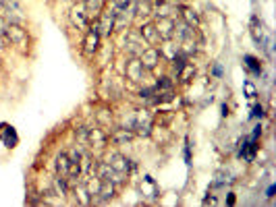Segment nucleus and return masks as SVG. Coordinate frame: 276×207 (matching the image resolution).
<instances>
[{"mask_svg": "<svg viewBox=\"0 0 276 207\" xmlns=\"http://www.w3.org/2000/svg\"><path fill=\"white\" fill-rule=\"evenodd\" d=\"M54 166H56V174L60 178H67L69 176V168H71V158H69V153H58L56 155V160H54Z\"/></svg>", "mask_w": 276, "mask_h": 207, "instance_id": "15", "label": "nucleus"}, {"mask_svg": "<svg viewBox=\"0 0 276 207\" xmlns=\"http://www.w3.org/2000/svg\"><path fill=\"white\" fill-rule=\"evenodd\" d=\"M131 5V0H114V9L116 11H127Z\"/></svg>", "mask_w": 276, "mask_h": 207, "instance_id": "22", "label": "nucleus"}, {"mask_svg": "<svg viewBox=\"0 0 276 207\" xmlns=\"http://www.w3.org/2000/svg\"><path fill=\"white\" fill-rule=\"evenodd\" d=\"M108 143V135L102 131V128H89V133H87V145H94L98 149H102L106 147Z\"/></svg>", "mask_w": 276, "mask_h": 207, "instance_id": "12", "label": "nucleus"}, {"mask_svg": "<svg viewBox=\"0 0 276 207\" xmlns=\"http://www.w3.org/2000/svg\"><path fill=\"white\" fill-rule=\"evenodd\" d=\"M152 128H154V116L149 114L147 110H137L135 120H133V124H131V131H133L135 135L149 137V135H152Z\"/></svg>", "mask_w": 276, "mask_h": 207, "instance_id": "2", "label": "nucleus"}, {"mask_svg": "<svg viewBox=\"0 0 276 207\" xmlns=\"http://www.w3.org/2000/svg\"><path fill=\"white\" fill-rule=\"evenodd\" d=\"M87 133H89L87 126H79V128H77V139H79L81 145H87Z\"/></svg>", "mask_w": 276, "mask_h": 207, "instance_id": "21", "label": "nucleus"}, {"mask_svg": "<svg viewBox=\"0 0 276 207\" xmlns=\"http://www.w3.org/2000/svg\"><path fill=\"white\" fill-rule=\"evenodd\" d=\"M106 162H108L116 172H120L122 176H127V174L131 172V160H127L122 153H110Z\"/></svg>", "mask_w": 276, "mask_h": 207, "instance_id": "9", "label": "nucleus"}, {"mask_svg": "<svg viewBox=\"0 0 276 207\" xmlns=\"http://www.w3.org/2000/svg\"><path fill=\"white\" fill-rule=\"evenodd\" d=\"M137 58L141 60L143 68H147V71H154V68L160 64V60H162L160 50H158L156 46H147V48H143V50H141V54H139Z\"/></svg>", "mask_w": 276, "mask_h": 207, "instance_id": "7", "label": "nucleus"}, {"mask_svg": "<svg viewBox=\"0 0 276 207\" xmlns=\"http://www.w3.org/2000/svg\"><path fill=\"white\" fill-rule=\"evenodd\" d=\"M83 5H85V9H87L89 17L94 19V17H98L100 13L104 11V5H106V0H83Z\"/></svg>", "mask_w": 276, "mask_h": 207, "instance_id": "17", "label": "nucleus"}, {"mask_svg": "<svg viewBox=\"0 0 276 207\" xmlns=\"http://www.w3.org/2000/svg\"><path fill=\"white\" fill-rule=\"evenodd\" d=\"M160 56L164 58V60H172V58H177L179 54H181V50H179V44H174V42H170V40H164V44H160Z\"/></svg>", "mask_w": 276, "mask_h": 207, "instance_id": "13", "label": "nucleus"}, {"mask_svg": "<svg viewBox=\"0 0 276 207\" xmlns=\"http://www.w3.org/2000/svg\"><path fill=\"white\" fill-rule=\"evenodd\" d=\"M7 25H9V21L0 17V38H7Z\"/></svg>", "mask_w": 276, "mask_h": 207, "instance_id": "23", "label": "nucleus"}, {"mask_svg": "<svg viewBox=\"0 0 276 207\" xmlns=\"http://www.w3.org/2000/svg\"><path fill=\"white\" fill-rule=\"evenodd\" d=\"M156 25V31H158V36H160V40L164 42V40H172V36H174V19L172 17H158V21L154 23Z\"/></svg>", "mask_w": 276, "mask_h": 207, "instance_id": "8", "label": "nucleus"}, {"mask_svg": "<svg viewBox=\"0 0 276 207\" xmlns=\"http://www.w3.org/2000/svg\"><path fill=\"white\" fill-rule=\"evenodd\" d=\"M139 36L143 38V42L147 46H156V44L162 42L160 36H158V31H156V25L154 23H143L141 27H139Z\"/></svg>", "mask_w": 276, "mask_h": 207, "instance_id": "10", "label": "nucleus"}, {"mask_svg": "<svg viewBox=\"0 0 276 207\" xmlns=\"http://www.w3.org/2000/svg\"><path fill=\"white\" fill-rule=\"evenodd\" d=\"M96 174L100 180H106V183H112V185H122L125 183V176L120 172H116L108 162H98L96 164Z\"/></svg>", "mask_w": 276, "mask_h": 207, "instance_id": "5", "label": "nucleus"}, {"mask_svg": "<svg viewBox=\"0 0 276 207\" xmlns=\"http://www.w3.org/2000/svg\"><path fill=\"white\" fill-rule=\"evenodd\" d=\"M100 38H102V33H100V29H98V23L87 27V33H85V40H83V56L85 58H94V54L100 48Z\"/></svg>", "mask_w": 276, "mask_h": 207, "instance_id": "4", "label": "nucleus"}, {"mask_svg": "<svg viewBox=\"0 0 276 207\" xmlns=\"http://www.w3.org/2000/svg\"><path fill=\"white\" fill-rule=\"evenodd\" d=\"M245 89H247V93H249V97H254V93H256V89H254V85H252V83H247V85H245Z\"/></svg>", "mask_w": 276, "mask_h": 207, "instance_id": "24", "label": "nucleus"}, {"mask_svg": "<svg viewBox=\"0 0 276 207\" xmlns=\"http://www.w3.org/2000/svg\"><path fill=\"white\" fill-rule=\"evenodd\" d=\"M262 114H264V108H262V106H256V108H254V116H262Z\"/></svg>", "mask_w": 276, "mask_h": 207, "instance_id": "25", "label": "nucleus"}, {"mask_svg": "<svg viewBox=\"0 0 276 207\" xmlns=\"http://www.w3.org/2000/svg\"><path fill=\"white\" fill-rule=\"evenodd\" d=\"M177 77H179V81H181V83H191V79L195 77V66H193L191 62H185V64H183V68L177 73Z\"/></svg>", "mask_w": 276, "mask_h": 207, "instance_id": "18", "label": "nucleus"}, {"mask_svg": "<svg viewBox=\"0 0 276 207\" xmlns=\"http://www.w3.org/2000/svg\"><path fill=\"white\" fill-rule=\"evenodd\" d=\"M154 87H156L158 91H170V89H172V79H170V77H160Z\"/></svg>", "mask_w": 276, "mask_h": 207, "instance_id": "20", "label": "nucleus"}, {"mask_svg": "<svg viewBox=\"0 0 276 207\" xmlns=\"http://www.w3.org/2000/svg\"><path fill=\"white\" fill-rule=\"evenodd\" d=\"M143 64H141V60L137 58V56H133L129 62H127V68H125V73H127V79H131V81H141L143 79Z\"/></svg>", "mask_w": 276, "mask_h": 207, "instance_id": "11", "label": "nucleus"}, {"mask_svg": "<svg viewBox=\"0 0 276 207\" xmlns=\"http://www.w3.org/2000/svg\"><path fill=\"white\" fill-rule=\"evenodd\" d=\"M135 139V133L131 128H116V131L110 135V141L114 145H125V143H131Z\"/></svg>", "mask_w": 276, "mask_h": 207, "instance_id": "14", "label": "nucleus"}, {"mask_svg": "<svg viewBox=\"0 0 276 207\" xmlns=\"http://www.w3.org/2000/svg\"><path fill=\"white\" fill-rule=\"evenodd\" d=\"M243 60H245V66L252 71L254 75H260V73H262V64H260V60H258L256 56H249V54H247Z\"/></svg>", "mask_w": 276, "mask_h": 207, "instance_id": "19", "label": "nucleus"}, {"mask_svg": "<svg viewBox=\"0 0 276 207\" xmlns=\"http://www.w3.org/2000/svg\"><path fill=\"white\" fill-rule=\"evenodd\" d=\"M69 19H71V23H73V27H77V29H87L89 23H91V17H89V13H87V9H85L83 3L71 7Z\"/></svg>", "mask_w": 276, "mask_h": 207, "instance_id": "3", "label": "nucleus"}, {"mask_svg": "<svg viewBox=\"0 0 276 207\" xmlns=\"http://www.w3.org/2000/svg\"><path fill=\"white\" fill-rule=\"evenodd\" d=\"M7 40H9V44H13L21 52H27L29 44H32L27 29H23L21 23H9L7 25Z\"/></svg>", "mask_w": 276, "mask_h": 207, "instance_id": "1", "label": "nucleus"}, {"mask_svg": "<svg viewBox=\"0 0 276 207\" xmlns=\"http://www.w3.org/2000/svg\"><path fill=\"white\" fill-rule=\"evenodd\" d=\"M0 7H3V13L7 15L9 23H23L25 21V13L19 0H0Z\"/></svg>", "mask_w": 276, "mask_h": 207, "instance_id": "6", "label": "nucleus"}, {"mask_svg": "<svg viewBox=\"0 0 276 207\" xmlns=\"http://www.w3.org/2000/svg\"><path fill=\"white\" fill-rule=\"evenodd\" d=\"M179 11H181V19H183V23L191 25V27H197V25H199V15H197L193 9H189V7H181Z\"/></svg>", "mask_w": 276, "mask_h": 207, "instance_id": "16", "label": "nucleus"}, {"mask_svg": "<svg viewBox=\"0 0 276 207\" xmlns=\"http://www.w3.org/2000/svg\"><path fill=\"white\" fill-rule=\"evenodd\" d=\"M9 46V40L7 38H0V50H5Z\"/></svg>", "mask_w": 276, "mask_h": 207, "instance_id": "26", "label": "nucleus"}]
</instances>
